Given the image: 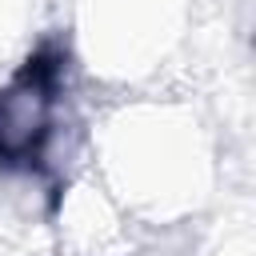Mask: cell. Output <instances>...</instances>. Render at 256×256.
Returning a JSON list of instances; mask_svg holds the SVG:
<instances>
[{"label":"cell","instance_id":"1","mask_svg":"<svg viewBox=\"0 0 256 256\" xmlns=\"http://www.w3.org/2000/svg\"><path fill=\"white\" fill-rule=\"evenodd\" d=\"M68 56L56 44L36 48L0 92V168H36L56 132Z\"/></svg>","mask_w":256,"mask_h":256}]
</instances>
